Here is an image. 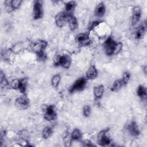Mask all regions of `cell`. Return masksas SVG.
<instances>
[{"label": "cell", "mask_w": 147, "mask_h": 147, "mask_svg": "<svg viewBox=\"0 0 147 147\" xmlns=\"http://www.w3.org/2000/svg\"><path fill=\"white\" fill-rule=\"evenodd\" d=\"M123 44L121 42H116L111 36L108 37L103 43L105 53L108 56L118 54L122 49Z\"/></svg>", "instance_id": "6da1fadb"}, {"label": "cell", "mask_w": 147, "mask_h": 147, "mask_svg": "<svg viewBox=\"0 0 147 147\" xmlns=\"http://www.w3.org/2000/svg\"><path fill=\"white\" fill-rule=\"evenodd\" d=\"M48 43L45 40H38L32 43L31 48L33 52L36 53L38 59L41 60H44L47 59V56L44 51L47 47Z\"/></svg>", "instance_id": "7a4b0ae2"}, {"label": "cell", "mask_w": 147, "mask_h": 147, "mask_svg": "<svg viewBox=\"0 0 147 147\" xmlns=\"http://www.w3.org/2000/svg\"><path fill=\"white\" fill-rule=\"evenodd\" d=\"M72 63V59L68 55H63L59 56L54 60L55 66H61L64 68H69Z\"/></svg>", "instance_id": "3957f363"}, {"label": "cell", "mask_w": 147, "mask_h": 147, "mask_svg": "<svg viewBox=\"0 0 147 147\" xmlns=\"http://www.w3.org/2000/svg\"><path fill=\"white\" fill-rule=\"evenodd\" d=\"M87 79L84 77H81L77 79L74 83L69 87L68 91L72 93L75 91H80L84 89L87 84Z\"/></svg>", "instance_id": "277c9868"}, {"label": "cell", "mask_w": 147, "mask_h": 147, "mask_svg": "<svg viewBox=\"0 0 147 147\" xmlns=\"http://www.w3.org/2000/svg\"><path fill=\"white\" fill-rule=\"evenodd\" d=\"M109 129L102 130L99 132L97 136L98 144L102 146L109 145L111 143V140L107 135Z\"/></svg>", "instance_id": "5b68a950"}, {"label": "cell", "mask_w": 147, "mask_h": 147, "mask_svg": "<svg viewBox=\"0 0 147 147\" xmlns=\"http://www.w3.org/2000/svg\"><path fill=\"white\" fill-rule=\"evenodd\" d=\"M75 42L81 47L88 46L92 42L88 33H82L76 35L75 37Z\"/></svg>", "instance_id": "8992f818"}, {"label": "cell", "mask_w": 147, "mask_h": 147, "mask_svg": "<svg viewBox=\"0 0 147 147\" xmlns=\"http://www.w3.org/2000/svg\"><path fill=\"white\" fill-rule=\"evenodd\" d=\"M43 6L42 1H35L33 3V16L34 20H38L42 17Z\"/></svg>", "instance_id": "52a82bcc"}, {"label": "cell", "mask_w": 147, "mask_h": 147, "mask_svg": "<svg viewBox=\"0 0 147 147\" xmlns=\"http://www.w3.org/2000/svg\"><path fill=\"white\" fill-rule=\"evenodd\" d=\"M56 116L57 113L54 105H49L46 107L44 113V118L46 121H53L56 119Z\"/></svg>", "instance_id": "ba28073f"}, {"label": "cell", "mask_w": 147, "mask_h": 147, "mask_svg": "<svg viewBox=\"0 0 147 147\" xmlns=\"http://www.w3.org/2000/svg\"><path fill=\"white\" fill-rule=\"evenodd\" d=\"M68 15L64 11L57 13L55 17V21L56 26L59 28L63 27L67 21Z\"/></svg>", "instance_id": "9c48e42d"}, {"label": "cell", "mask_w": 147, "mask_h": 147, "mask_svg": "<svg viewBox=\"0 0 147 147\" xmlns=\"http://www.w3.org/2000/svg\"><path fill=\"white\" fill-rule=\"evenodd\" d=\"M22 1L21 0H11L5 1V6L6 10L8 12H11L18 9L21 6Z\"/></svg>", "instance_id": "30bf717a"}, {"label": "cell", "mask_w": 147, "mask_h": 147, "mask_svg": "<svg viewBox=\"0 0 147 147\" xmlns=\"http://www.w3.org/2000/svg\"><path fill=\"white\" fill-rule=\"evenodd\" d=\"M141 17V9L140 6H134L132 10L131 23L132 25H136L140 21Z\"/></svg>", "instance_id": "8fae6325"}, {"label": "cell", "mask_w": 147, "mask_h": 147, "mask_svg": "<svg viewBox=\"0 0 147 147\" xmlns=\"http://www.w3.org/2000/svg\"><path fill=\"white\" fill-rule=\"evenodd\" d=\"M126 129L129 134L133 137H137L140 134L138 126L135 121L130 122L126 126Z\"/></svg>", "instance_id": "7c38bea8"}, {"label": "cell", "mask_w": 147, "mask_h": 147, "mask_svg": "<svg viewBox=\"0 0 147 147\" xmlns=\"http://www.w3.org/2000/svg\"><path fill=\"white\" fill-rule=\"evenodd\" d=\"M146 28V22L145 21L144 23L140 25L136 28L134 33V37L137 40L141 39L144 37L145 33Z\"/></svg>", "instance_id": "4fadbf2b"}, {"label": "cell", "mask_w": 147, "mask_h": 147, "mask_svg": "<svg viewBox=\"0 0 147 147\" xmlns=\"http://www.w3.org/2000/svg\"><path fill=\"white\" fill-rule=\"evenodd\" d=\"M16 105L19 108L26 109L29 105V99L24 94L16 99Z\"/></svg>", "instance_id": "5bb4252c"}, {"label": "cell", "mask_w": 147, "mask_h": 147, "mask_svg": "<svg viewBox=\"0 0 147 147\" xmlns=\"http://www.w3.org/2000/svg\"><path fill=\"white\" fill-rule=\"evenodd\" d=\"M98 76V70L95 65H91L86 73V78L87 80L95 79Z\"/></svg>", "instance_id": "9a60e30c"}, {"label": "cell", "mask_w": 147, "mask_h": 147, "mask_svg": "<svg viewBox=\"0 0 147 147\" xmlns=\"http://www.w3.org/2000/svg\"><path fill=\"white\" fill-rule=\"evenodd\" d=\"M106 12V6L103 2L99 3L95 8L94 14L95 16L98 18L103 17Z\"/></svg>", "instance_id": "2e32d148"}, {"label": "cell", "mask_w": 147, "mask_h": 147, "mask_svg": "<svg viewBox=\"0 0 147 147\" xmlns=\"http://www.w3.org/2000/svg\"><path fill=\"white\" fill-rule=\"evenodd\" d=\"M104 91H105V87L103 85L100 84V85L95 86L93 90V93H94L95 98L96 99H100L103 95Z\"/></svg>", "instance_id": "e0dca14e"}, {"label": "cell", "mask_w": 147, "mask_h": 147, "mask_svg": "<svg viewBox=\"0 0 147 147\" xmlns=\"http://www.w3.org/2000/svg\"><path fill=\"white\" fill-rule=\"evenodd\" d=\"M67 22H68L69 28L71 30L74 31L78 28V21L76 18L75 17L74 14L68 16Z\"/></svg>", "instance_id": "ac0fdd59"}, {"label": "cell", "mask_w": 147, "mask_h": 147, "mask_svg": "<svg viewBox=\"0 0 147 147\" xmlns=\"http://www.w3.org/2000/svg\"><path fill=\"white\" fill-rule=\"evenodd\" d=\"M76 6V3L75 1H69L65 3V12L69 15H73Z\"/></svg>", "instance_id": "d6986e66"}, {"label": "cell", "mask_w": 147, "mask_h": 147, "mask_svg": "<svg viewBox=\"0 0 147 147\" xmlns=\"http://www.w3.org/2000/svg\"><path fill=\"white\" fill-rule=\"evenodd\" d=\"M28 82V79L27 78H23L21 79H19V86L18 90H19V91L23 94H25L26 91Z\"/></svg>", "instance_id": "ffe728a7"}, {"label": "cell", "mask_w": 147, "mask_h": 147, "mask_svg": "<svg viewBox=\"0 0 147 147\" xmlns=\"http://www.w3.org/2000/svg\"><path fill=\"white\" fill-rule=\"evenodd\" d=\"M82 137V133L81 131L77 128L74 129L71 133V137L72 141H78L81 139Z\"/></svg>", "instance_id": "44dd1931"}, {"label": "cell", "mask_w": 147, "mask_h": 147, "mask_svg": "<svg viewBox=\"0 0 147 147\" xmlns=\"http://www.w3.org/2000/svg\"><path fill=\"white\" fill-rule=\"evenodd\" d=\"M146 88L143 85H140L137 89V95L141 99H144L146 96Z\"/></svg>", "instance_id": "7402d4cb"}, {"label": "cell", "mask_w": 147, "mask_h": 147, "mask_svg": "<svg viewBox=\"0 0 147 147\" xmlns=\"http://www.w3.org/2000/svg\"><path fill=\"white\" fill-rule=\"evenodd\" d=\"M53 133V129L50 126H46L42 131V137L44 139L48 138Z\"/></svg>", "instance_id": "603a6c76"}, {"label": "cell", "mask_w": 147, "mask_h": 147, "mask_svg": "<svg viewBox=\"0 0 147 147\" xmlns=\"http://www.w3.org/2000/svg\"><path fill=\"white\" fill-rule=\"evenodd\" d=\"M61 80V76L59 74L55 75L51 79V84L54 88H57L59 86Z\"/></svg>", "instance_id": "cb8c5ba5"}, {"label": "cell", "mask_w": 147, "mask_h": 147, "mask_svg": "<svg viewBox=\"0 0 147 147\" xmlns=\"http://www.w3.org/2000/svg\"><path fill=\"white\" fill-rule=\"evenodd\" d=\"M13 52L12 49H3L1 51V56L4 60H9L10 55Z\"/></svg>", "instance_id": "d4e9b609"}, {"label": "cell", "mask_w": 147, "mask_h": 147, "mask_svg": "<svg viewBox=\"0 0 147 147\" xmlns=\"http://www.w3.org/2000/svg\"><path fill=\"white\" fill-rule=\"evenodd\" d=\"M0 77H1V86L2 88H5L7 86H8L9 85V83L7 80V79H6L5 74H3L2 71H1V74H0Z\"/></svg>", "instance_id": "484cf974"}, {"label": "cell", "mask_w": 147, "mask_h": 147, "mask_svg": "<svg viewBox=\"0 0 147 147\" xmlns=\"http://www.w3.org/2000/svg\"><path fill=\"white\" fill-rule=\"evenodd\" d=\"M122 86H123V84L121 79H118L114 82L111 87V90L113 91H117L122 87Z\"/></svg>", "instance_id": "4316f807"}, {"label": "cell", "mask_w": 147, "mask_h": 147, "mask_svg": "<svg viewBox=\"0 0 147 147\" xmlns=\"http://www.w3.org/2000/svg\"><path fill=\"white\" fill-rule=\"evenodd\" d=\"M130 78V74L127 72L126 71L125 72H123V75H122V77L121 79V80L123 84V85H126L129 81Z\"/></svg>", "instance_id": "83f0119b"}, {"label": "cell", "mask_w": 147, "mask_h": 147, "mask_svg": "<svg viewBox=\"0 0 147 147\" xmlns=\"http://www.w3.org/2000/svg\"><path fill=\"white\" fill-rule=\"evenodd\" d=\"M63 141H64V144L66 146H68L71 145L72 139L71 137V134H69L68 133L65 134H64V137H63Z\"/></svg>", "instance_id": "f1b7e54d"}, {"label": "cell", "mask_w": 147, "mask_h": 147, "mask_svg": "<svg viewBox=\"0 0 147 147\" xmlns=\"http://www.w3.org/2000/svg\"><path fill=\"white\" fill-rule=\"evenodd\" d=\"M100 22H99V21H92L90 23V24L88 25V33L92 31L95 28H96V26H98L99 24H100Z\"/></svg>", "instance_id": "f546056e"}, {"label": "cell", "mask_w": 147, "mask_h": 147, "mask_svg": "<svg viewBox=\"0 0 147 147\" xmlns=\"http://www.w3.org/2000/svg\"><path fill=\"white\" fill-rule=\"evenodd\" d=\"M91 113V107L88 105H85L83 108V114L84 117H88Z\"/></svg>", "instance_id": "4dcf8cb0"}, {"label": "cell", "mask_w": 147, "mask_h": 147, "mask_svg": "<svg viewBox=\"0 0 147 147\" xmlns=\"http://www.w3.org/2000/svg\"><path fill=\"white\" fill-rule=\"evenodd\" d=\"M10 87L14 90H18L19 86V79H15L10 82Z\"/></svg>", "instance_id": "1f68e13d"}, {"label": "cell", "mask_w": 147, "mask_h": 147, "mask_svg": "<svg viewBox=\"0 0 147 147\" xmlns=\"http://www.w3.org/2000/svg\"><path fill=\"white\" fill-rule=\"evenodd\" d=\"M83 145L84 146H94V145L92 144V143L89 141V140H85L83 142Z\"/></svg>", "instance_id": "d6a6232c"}]
</instances>
